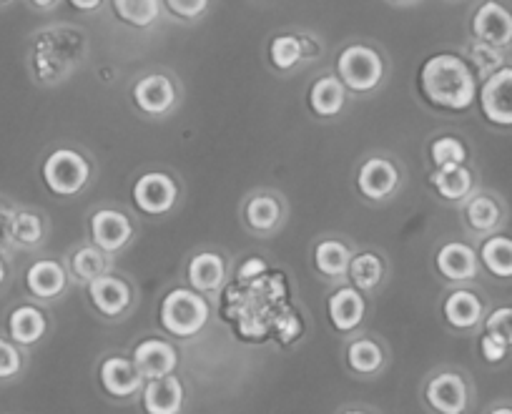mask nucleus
<instances>
[{
    "mask_svg": "<svg viewBox=\"0 0 512 414\" xmlns=\"http://www.w3.org/2000/svg\"><path fill=\"white\" fill-rule=\"evenodd\" d=\"M422 93L447 111H467L477 98V78L462 58L440 53L422 66Z\"/></svg>",
    "mask_w": 512,
    "mask_h": 414,
    "instance_id": "f257e3e1",
    "label": "nucleus"
},
{
    "mask_svg": "<svg viewBox=\"0 0 512 414\" xmlns=\"http://www.w3.org/2000/svg\"><path fill=\"white\" fill-rule=\"evenodd\" d=\"M209 302L194 289H174L161 302V327L176 339L196 337L209 322Z\"/></svg>",
    "mask_w": 512,
    "mask_h": 414,
    "instance_id": "f03ea898",
    "label": "nucleus"
},
{
    "mask_svg": "<svg viewBox=\"0 0 512 414\" xmlns=\"http://www.w3.org/2000/svg\"><path fill=\"white\" fill-rule=\"evenodd\" d=\"M43 184L56 196H76L91 179V164L73 149H58L43 161Z\"/></svg>",
    "mask_w": 512,
    "mask_h": 414,
    "instance_id": "7ed1b4c3",
    "label": "nucleus"
},
{
    "mask_svg": "<svg viewBox=\"0 0 512 414\" xmlns=\"http://www.w3.org/2000/svg\"><path fill=\"white\" fill-rule=\"evenodd\" d=\"M337 73L344 88H352L357 93H367L379 86L382 81V58L377 51L367 46H349L344 48L342 56L337 58Z\"/></svg>",
    "mask_w": 512,
    "mask_h": 414,
    "instance_id": "20e7f679",
    "label": "nucleus"
},
{
    "mask_svg": "<svg viewBox=\"0 0 512 414\" xmlns=\"http://www.w3.org/2000/svg\"><path fill=\"white\" fill-rule=\"evenodd\" d=\"M176 199H179V186L161 171L144 174L134 186V204L149 216H161L171 211L176 206Z\"/></svg>",
    "mask_w": 512,
    "mask_h": 414,
    "instance_id": "39448f33",
    "label": "nucleus"
},
{
    "mask_svg": "<svg viewBox=\"0 0 512 414\" xmlns=\"http://www.w3.org/2000/svg\"><path fill=\"white\" fill-rule=\"evenodd\" d=\"M480 106L490 123L512 126V68H500L482 83Z\"/></svg>",
    "mask_w": 512,
    "mask_h": 414,
    "instance_id": "423d86ee",
    "label": "nucleus"
},
{
    "mask_svg": "<svg viewBox=\"0 0 512 414\" xmlns=\"http://www.w3.org/2000/svg\"><path fill=\"white\" fill-rule=\"evenodd\" d=\"M427 404L440 414H465L470 404L465 379L457 372H440L427 382L425 389Z\"/></svg>",
    "mask_w": 512,
    "mask_h": 414,
    "instance_id": "0eeeda50",
    "label": "nucleus"
},
{
    "mask_svg": "<svg viewBox=\"0 0 512 414\" xmlns=\"http://www.w3.org/2000/svg\"><path fill=\"white\" fill-rule=\"evenodd\" d=\"M91 236L93 246H98L103 254H116L128 246L134 236V224L121 211L101 209L91 216Z\"/></svg>",
    "mask_w": 512,
    "mask_h": 414,
    "instance_id": "6e6552de",
    "label": "nucleus"
},
{
    "mask_svg": "<svg viewBox=\"0 0 512 414\" xmlns=\"http://www.w3.org/2000/svg\"><path fill=\"white\" fill-rule=\"evenodd\" d=\"M134 364L141 372V377L151 382V379L171 377L174 369L179 367V354H176L174 344L166 342V339L149 337L136 344Z\"/></svg>",
    "mask_w": 512,
    "mask_h": 414,
    "instance_id": "1a4fd4ad",
    "label": "nucleus"
},
{
    "mask_svg": "<svg viewBox=\"0 0 512 414\" xmlns=\"http://www.w3.org/2000/svg\"><path fill=\"white\" fill-rule=\"evenodd\" d=\"M23 284H26L28 294L33 299H41V302H53V299L61 297L68 287V271L63 269L61 261L56 259H36L26 269L23 276Z\"/></svg>",
    "mask_w": 512,
    "mask_h": 414,
    "instance_id": "9d476101",
    "label": "nucleus"
},
{
    "mask_svg": "<svg viewBox=\"0 0 512 414\" xmlns=\"http://www.w3.org/2000/svg\"><path fill=\"white\" fill-rule=\"evenodd\" d=\"M472 31L487 46L505 48L512 43V13L497 0H487L472 18Z\"/></svg>",
    "mask_w": 512,
    "mask_h": 414,
    "instance_id": "9b49d317",
    "label": "nucleus"
},
{
    "mask_svg": "<svg viewBox=\"0 0 512 414\" xmlns=\"http://www.w3.org/2000/svg\"><path fill=\"white\" fill-rule=\"evenodd\" d=\"M357 186L367 199L384 201L390 199L400 186V171L390 159H367L357 174Z\"/></svg>",
    "mask_w": 512,
    "mask_h": 414,
    "instance_id": "f8f14e48",
    "label": "nucleus"
},
{
    "mask_svg": "<svg viewBox=\"0 0 512 414\" xmlns=\"http://www.w3.org/2000/svg\"><path fill=\"white\" fill-rule=\"evenodd\" d=\"M8 339L13 344H18L21 349H31L46 337L48 332V319L43 314V309L33 307V304H18L11 309L6 319Z\"/></svg>",
    "mask_w": 512,
    "mask_h": 414,
    "instance_id": "ddd939ff",
    "label": "nucleus"
},
{
    "mask_svg": "<svg viewBox=\"0 0 512 414\" xmlns=\"http://www.w3.org/2000/svg\"><path fill=\"white\" fill-rule=\"evenodd\" d=\"M101 384L111 397L126 399L144 389V377L136 369L134 359L126 357H108L101 364Z\"/></svg>",
    "mask_w": 512,
    "mask_h": 414,
    "instance_id": "4468645a",
    "label": "nucleus"
},
{
    "mask_svg": "<svg viewBox=\"0 0 512 414\" xmlns=\"http://www.w3.org/2000/svg\"><path fill=\"white\" fill-rule=\"evenodd\" d=\"M141 404L146 414H179L184 407V384L174 374L151 379L141 389Z\"/></svg>",
    "mask_w": 512,
    "mask_h": 414,
    "instance_id": "2eb2a0df",
    "label": "nucleus"
},
{
    "mask_svg": "<svg viewBox=\"0 0 512 414\" xmlns=\"http://www.w3.org/2000/svg\"><path fill=\"white\" fill-rule=\"evenodd\" d=\"M477 251L462 241H450L437 251V271L447 282H472L477 276Z\"/></svg>",
    "mask_w": 512,
    "mask_h": 414,
    "instance_id": "dca6fc26",
    "label": "nucleus"
},
{
    "mask_svg": "<svg viewBox=\"0 0 512 414\" xmlns=\"http://www.w3.org/2000/svg\"><path fill=\"white\" fill-rule=\"evenodd\" d=\"M134 101L149 116H164L174 108L176 103V88L161 73H151V76L141 78L134 86Z\"/></svg>",
    "mask_w": 512,
    "mask_h": 414,
    "instance_id": "f3484780",
    "label": "nucleus"
},
{
    "mask_svg": "<svg viewBox=\"0 0 512 414\" xmlns=\"http://www.w3.org/2000/svg\"><path fill=\"white\" fill-rule=\"evenodd\" d=\"M88 297H91L93 307L103 314V317H121L128 307H131V287L118 276H101L93 284H88Z\"/></svg>",
    "mask_w": 512,
    "mask_h": 414,
    "instance_id": "a211bd4d",
    "label": "nucleus"
},
{
    "mask_svg": "<svg viewBox=\"0 0 512 414\" xmlns=\"http://www.w3.org/2000/svg\"><path fill=\"white\" fill-rule=\"evenodd\" d=\"M329 319L337 327V332H354V329L362 324L364 312H367V304L359 289L344 287L329 297Z\"/></svg>",
    "mask_w": 512,
    "mask_h": 414,
    "instance_id": "6ab92c4d",
    "label": "nucleus"
},
{
    "mask_svg": "<svg viewBox=\"0 0 512 414\" xmlns=\"http://www.w3.org/2000/svg\"><path fill=\"white\" fill-rule=\"evenodd\" d=\"M226 279V264L216 251H199L189 261V284L194 292H216Z\"/></svg>",
    "mask_w": 512,
    "mask_h": 414,
    "instance_id": "aec40b11",
    "label": "nucleus"
},
{
    "mask_svg": "<svg viewBox=\"0 0 512 414\" xmlns=\"http://www.w3.org/2000/svg\"><path fill=\"white\" fill-rule=\"evenodd\" d=\"M445 319L450 327L455 329H475L477 324L482 322V302L477 294L467 292V289H460V292H452L450 297L445 299Z\"/></svg>",
    "mask_w": 512,
    "mask_h": 414,
    "instance_id": "412c9836",
    "label": "nucleus"
},
{
    "mask_svg": "<svg viewBox=\"0 0 512 414\" xmlns=\"http://www.w3.org/2000/svg\"><path fill=\"white\" fill-rule=\"evenodd\" d=\"M344 101H347V88L337 76L319 78L312 86V93H309V103H312L314 113L324 118L337 116L344 108Z\"/></svg>",
    "mask_w": 512,
    "mask_h": 414,
    "instance_id": "4be33fe9",
    "label": "nucleus"
},
{
    "mask_svg": "<svg viewBox=\"0 0 512 414\" xmlns=\"http://www.w3.org/2000/svg\"><path fill=\"white\" fill-rule=\"evenodd\" d=\"M314 261L317 269L322 271L329 279H342L349 274V264H352V251L337 239H324L319 241L314 249Z\"/></svg>",
    "mask_w": 512,
    "mask_h": 414,
    "instance_id": "5701e85b",
    "label": "nucleus"
},
{
    "mask_svg": "<svg viewBox=\"0 0 512 414\" xmlns=\"http://www.w3.org/2000/svg\"><path fill=\"white\" fill-rule=\"evenodd\" d=\"M46 239V221L33 209H16L13 216V249H38Z\"/></svg>",
    "mask_w": 512,
    "mask_h": 414,
    "instance_id": "b1692460",
    "label": "nucleus"
},
{
    "mask_svg": "<svg viewBox=\"0 0 512 414\" xmlns=\"http://www.w3.org/2000/svg\"><path fill=\"white\" fill-rule=\"evenodd\" d=\"M480 261L492 276L510 279L512 276V239L510 236H490L480 246Z\"/></svg>",
    "mask_w": 512,
    "mask_h": 414,
    "instance_id": "393cba45",
    "label": "nucleus"
},
{
    "mask_svg": "<svg viewBox=\"0 0 512 414\" xmlns=\"http://www.w3.org/2000/svg\"><path fill=\"white\" fill-rule=\"evenodd\" d=\"M432 186L447 201H462L472 191V174L467 166H442L432 174Z\"/></svg>",
    "mask_w": 512,
    "mask_h": 414,
    "instance_id": "a878e982",
    "label": "nucleus"
},
{
    "mask_svg": "<svg viewBox=\"0 0 512 414\" xmlns=\"http://www.w3.org/2000/svg\"><path fill=\"white\" fill-rule=\"evenodd\" d=\"M244 214H246V224H249L251 229L269 234V231L277 229L279 221H282V204L269 194L251 196Z\"/></svg>",
    "mask_w": 512,
    "mask_h": 414,
    "instance_id": "bb28decb",
    "label": "nucleus"
},
{
    "mask_svg": "<svg viewBox=\"0 0 512 414\" xmlns=\"http://www.w3.org/2000/svg\"><path fill=\"white\" fill-rule=\"evenodd\" d=\"M108 259L98 246H83L71 256V274L76 282L93 284L96 279L106 276Z\"/></svg>",
    "mask_w": 512,
    "mask_h": 414,
    "instance_id": "cd10ccee",
    "label": "nucleus"
},
{
    "mask_svg": "<svg viewBox=\"0 0 512 414\" xmlns=\"http://www.w3.org/2000/svg\"><path fill=\"white\" fill-rule=\"evenodd\" d=\"M382 276H384V264L377 254L362 251V254L352 256V264H349V279L354 282V289H359V292H372V289L379 287Z\"/></svg>",
    "mask_w": 512,
    "mask_h": 414,
    "instance_id": "c85d7f7f",
    "label": "nucleus"
},
{
    "mask_svg": "<svg viewBox=\"0 0 512 414\" xmlns=\"http://www.w3.org/2000/svg\"><path fill=\"white\" fill-rule=\"evenodd\" d=\"M113 11L128 26L146 28L159 21L161 6L159 0H113Z\"/></svg>",
    "mask_w": 512,
    "mask_h": 414,
    "instance_id": "c756f323",
    "label": "nucleus"
},
{
    "mask_svg": "<svg viewBox=\"0 0 512 414\" xmlns=\"http://www.w3.org/2000/svg\"><path fill=\"white\" fill-rule=\"evenodd\" d=\"M347 362L354 372L362 374H374L384 362L382 347H379L374 339H357V342L349 344L347 349Z\"/></svg>",
    "mask_w": 512,
    "mask_h": 414,
    "instance_id": "7c9ffc66",
    "label": "nucleus"
},
{
    "mask_svg": "<svg viewBox=\"0 0 512 414\" xmlns=\"http://www.w3.org/2000/svg\"><path fill=\"white\" fill-rule=\"evenodd\" d=\"M465 219L475 231H492L500 224L502 211L497 206V201L490 199V196H475L465 206Z\"/></svg>",
    "mask_w": 512,
    "mask_h": 414,
    "instance_id": "2f4dec72",
    "label": "nucleus"
},
{
    "mask_svg": "<svg viewBox=\"0 0 512 414\" xmlns=\"http://www.w3.org/2000/svg\"><path fill=\"white\" fill-rule=\"evenodd\" d=\"M23 367H26L23 349L0 334V382H13V379H18L23 374Z\"/></svg>",
    "mask_w": 512,
    "mask_h": 414,
    "instance_id": "473e14b6",
    "label": "nucleus"
},
{
    "mask_svg": "<svg viewBox=\"0 0 512 414\" xmlns=\"http://www.w3.org/2000/svg\"><path fill=\"white\" fill-rule=\"evenodd\" d=\"M432 161H435L437 169H442V166H465L467 161L465 144L452 136L437 138L435 144H432Z\"/></svg>",
    "mask_w": 512,
    "mask_h": 414,
    "instance_id": "72a5a7b5",
    "label": "nucleus"
},
{
    "mask_svg": "<svg viewBox=\"0 0 512 414\" xmlns=\"http://www.w3.org/2000/svg\"><path fill=\"white\" fill-rule=\"evenodd\" d=\"M302 41L297 36H282L272 43V63L279 71H289L302 61Z\"/></svg>",
    "mask_w": 512,
    "mask_h": 414,
    "instance_id": "f704fd0d",
    "label": "nucleus"
},
{
    "mask_svg": "<svg viewBox=\"0 0 512 414\" xmlns=\"http://www.w3.org/2000/svg\"><path fill=\"white\" fill-rule=\"evenodd\" d=\"M470 58L472 63H475L477 73H480L485 81L492 76V73H497L502 68L500 48L487 46V43H475V46L470 48Z\"/></svg>",
    "mask_w": 512,
    "mask_h": 414,
    "instance_id": "c9c22d12",
    "label": "nucleus"
},
{
    "mask_svg": "<svg viewBox=\"0 0 512 414\" xmlns=\"http://www.w3.org/2000/svg\"><path fill=\"white\" fill-rule=\"evenodd\" d=\"M485 327H487V334L502 339L507 347H512V309L510 307L495 309V312L487 317Z\"/></svg>",
    "mask_w": 512,
    "mask_h": 414,
    "instance_id": "e433bc0d",
    "label": "nucleus"
},
{
    "mask_svg": "<svg viewBox=\"0 0 512 414\" xmlns=\"http://www.w3.org/2000/svg\"><path fill=\"white\" fill-rule=\"evenodd\" d=\"M18 206L11 201L0 199V254L6 256L13 251V216H16Z\"/></svg>",
    "mask_w": 512,
    "mask_h": 414,
    "instance_id": "4c0bfd02",
    "label": "nucleus"
},
{
    "mask_svg": "<svg viewBox=\"0 0 512 414\" xmlns=\"http://www.w3.org/2000/svg\"><path fill=\"white\" fill-rule=\"evenodd\" d=\"M166 6L179 18H199L209 8V0H166Z\"/></svg>",
    "mask_w": 512,
    "mask_h": 414,
    "instance_id": "58836bf2",
    "label": "nucleus"
},
{
    "mask_svg": "<svg viewBox=\"0 0 512 414\" xmlns=\"http://www.w3.org/2000/svg\"><path fill=\"white\" fill-rule=\"evenodd\" d=\"M480 352L482 357H485V362L497 364L507 357V344L502 342V339L492 337V334H485V337L480 339Z\"/></svg>",
    "mask_w": 512,
    "mask_h": 414,
    "instance_id": "ea45409f",
    "label": "nucleus"
},
{
    "mask_svg": "<svg viewBox=\"0 0 512 414\" xmlns=\"http://www.w3.org/2000/svg\"><path fill=\"white\" fill-rule=\"evenodd\" d=\"M267 271V264L262 259H249L239 266V279H254V276L264 274Z\"/></svg>",
    "mask_w": 512,
    "mask_h": 414,
    "instance_id": "a19ab883",
    "label": "nucleus"
},
{
    "mask_svg": "<svg viewBox=\"0 0 512 414\" xmlns=\"http://www.w3.org/2000/svg\"><path fill=\"white\" fill-rule=\"evenodd\" d=\"M8 279H11V269H8V259L0 254V292L8 287Z\"/></svg>",
    "mask_w": 512,
    "mask_h": 414,
    "instance_id": "79ce46f5",
    "label": "nucleus"
},
{
    "mask_svg": "<svg viewBox=\"0 0 512 414\" xmlns=\"http://www.w3.org/2000/svg\"><path fill=\"white\" fill-rule=\"evenodd\" d=\"M103 0H71V6L78 8V11H96Z\"/></svg>",
    "mask_w": 512,
    "mask_h": 414,
    "instance_id": "37998d69",
    "label": "nucleus"
},
{
    "mask_svg": "<svg viewBox=\"0 0 512 414\" xmlns=\"http://www.w3.org/2000/svg\"><path fill=\"white\" fill-rule=\"evenodd\" d=\"M31 3L36 8H51V6H56L58 0H31Z\"/></svg>",
    "mask_w": 512,
    "mask_h": 414,
    "instance_id": "c03bdc74",
    "label": "nucleus"
},
{
    "mask_svg": "<svg viewBox=\"0 0 512 414\" xmlns=\"http://www.w3.org/2000/svg\"><path fill=\"white\" fill-rule=\"evenodd\" d=\"M490 414H512V407H495Z\"/></svg>",
    "mask_w": 512,
    "mask_h": 414,
    "instance_id": "a18cd8bd",
    "label": "nucleus"
},
{
    "mask_svg": "<svg viewBox=\"0 0 512 414\" xmlns=\"http://www.w3.org/2000/svg\"><path fill=\"white\" fill-rule=\"evenodd\" d=\"M344 414H369V412H359V409H352V412H344Z\"/></svg>",
    "mask_w": 512,
    "mask_h": 414,
    "instance_id": "49530a36",
    "label": "nucleus"
},
{
    "mask_svg": "<svg viewBox=\"0 0 512 414\" xmlns=\"http://www.w3.org/2000/svg\"><path fill=\"white\" fill-rule=\"evenodd\" d=\"M0 3H8V0H0Z\"/></svg>",
    "mask_w": 512,
    "mask_h": 414,
    "instance_id": "de8ad7c7",
    "label": "nucleus"
}]
</instances>
